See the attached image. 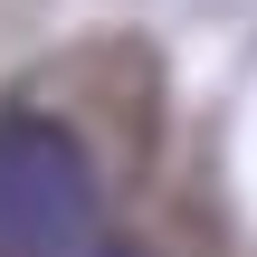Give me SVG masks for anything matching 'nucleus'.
<instances>
[{
	"label": "nucleus",
	"mask_w": 257,
	"mask_h": 257,
	"mask_svg": "<svg viewBox=\"0 0 257 257\" xmlns=\"http://www.w3.org/2000/svg\"><path fill=\"white\" fill-rule=\"evenodd\" d=\"M76 257H153V248H134V238H114V229H95V238H86Z\"/></svg>",
	"instance_id": "obj_2"
},
{
	"label": "nucleus",
	"mask_w": 257,
	"mask_h": 257,
	"mask_svg": "<svg viewBox=\"0 0 257 257\" xmlns=\"http://www.w3.org/2000/svg\"><path fill=\"white\" fill-rule=\"evenodd\" d=\"M95 229V153L57 114H0V257H76Z\"/></svg>",
	"instance_id": "obj_1"
}]
</instances>
